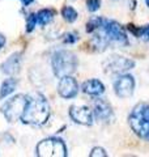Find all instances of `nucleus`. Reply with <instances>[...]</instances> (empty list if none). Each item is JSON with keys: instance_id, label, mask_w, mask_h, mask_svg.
Segmentation results:
<instances>
[{"instance_id": "nucleus-1", "label": "nucleus", "mask_w": 149, "mask_h": 157, "mask_svg": "<svg viewBox=\"0 0 149 157\" xmlns=\"http://www.w3.org/2000/svg\"><path fill=\"white\" fill-rule=\"evenodd\" d=\"M86 32L92 33L90 43L98 51L110 46H127L128 39L124 29L114 20L103 17H92L86 24Z\"/></svg>"}, {"instance_id": "nucleus-2", "label": "nucleus", "mask_w": 149, "mask_h": 157, "mask_svg": "<svg viewBox=\"0 0 149 157\" xmlns=\"http://www.w3.org/2000/svg\"><path fill=\"white\" fill-rule=\"evenodd\" d=\"M50 106L47 100L41 93L33 92L26 94V104L21 115V121L25 124L42 126L48 121Z\"/></svg>"}, {"instance_id": "nucleus-3", "label": "nucleus", "mask_w": 149, "mask_h": 157, "mask_svg": "<svg viewBox=\"0 0 149 157\" xmlns=\"http://www.w3.org/2000/svg\"><path fill=\"white\" fill-rule=\"evenodd\" d=\"M77 56L74 52L69 50H59L54 52L51 58V67L54 71V75L56 77L68 76L76 71L77 68Z\"/></svg>"}, {"instance_id": "nucleus-4", "label": "nucleus", "mask_w": 149, "mask_h": 157, "mask_svg": "<svg viewBox=\"0 0 149 157\" xmlns=\"http://www.w3.org/2000/svg\"><path fill=\"white\" fill-rule=\"evenodd\" d=\"M128 123H130L132 131L139 137L149 140V105L148 104L136 105L130 114Z\"/></svg>"}, {"instance_id": "nucleus-5", "label": "nucleus", "mask_w": 149, "mask_h": 157, "mask_svg": "<svg viewBox=\"0 0 149 157\" xmlns=\"http://www.w3.org/2000/svg\"><path fill=\"white\" fill-rule=\"evenodd\" d=\"M37 156L39 157H66L67 147L58 137H48L39 141L37 145Z\"/></svg>"}, {"instance_id": "nucleus-6", "label": "nucleus", "mask_w": 149, "mask_h": 157, "mask_svg": "<svg viewBox=\"0 0 149 157\" xmlns=\"http://www.w3.org/2000/svg\"><path fill=\"white\" fill-rule=\"evenodd\" d=\"M25 104H26V94H17L8 100L6 104L2 106V113L6 117L8 122H16L21 119V115L25 109Z\"/></svg>"}, {"instance_id": "nucleus-7", "label": "nucleus", "mask_w": 149, "mask_h": 157, "mask_svg": "<svg viewBox=\"0 0 149 157\" xmlns=\"http://www.w3.org/2000/svg\"><path fill=\"white\" fill-rule=\"evenodd\" d=\"M133 67H135V62L122 55H113L103 63V71L107 75H122L132 70Z\"/></svg>"}, {"instance_id": "nucleus-8", "label": "nucleus", "mask_w": 149, "mask_h": 157, "mask_svg": "<svg viewBox=\"0 0 149 157\" xmlns=\"http://www.w3.org/2000/svg\"><path fill=\"white\" fill-rule=\"evenodd\" d=\"M135 89V78L131 75H119L114 82V92L119 98H130Z\"/></svg>"}, {"instance_id": "nucleus-9", "label": "nucleus", "mask_w": 149, "mask_h": 157, "mask_svg": "<svg viewBox=\"0 0 149 157\" xmlns=\"http://www.w3.org/2000/svg\"><path fill=\"white\" fill-rule=\"evenodd\" d=\"M68 114L71 117V119L78 124H82V126L93 124V111L88 106L73 105L69 107Z\"/></svg>"}, {"instance_id": "nucleus-10", "label": "nucleus", "mask_w": 149, "mask_h": 157, "mask_svg": "<svg viewBox=\"0 0 149 157\" xmlns=\"http://www.w3.org/2000/svg\"><path fill=\"white\" fill-rule=\"evenodd\" d=\"M77 92H78L77 81L74 80L71 75L60 77L59 84H58L59 96L63 97V98H73L74 96L77 94Z\"/></svg>"}, {"instance_id": "nucleus-11", "label": "nucleus", "mask_w": 149, "mask_h": 157, "mask_svg": "<svg viewBox=\"0 0 149 157\" xmlns=\"http://www.w3.org/2000/svg\"><path fill=\"white\" fill-rule=\"evenodd\" d=\"M93 114L98 122H109L110 118L113 117L111 105L106 100L97 98L93 104Z\"/></svg>"}, {"instance_id": "nucleus-12", "label": "nucleus", "mask_w": 149, "mask_h": 157, "mask_svg": "<svg viewBox=\"0 0 149 157\" xmlns=\"http://www.w3.org/2000/svg\"><path fill=\"white\" fill-rule=\"evenodd\" d=\"M21 67V52H14L2 64V72L6 75H16Z\"/></svg>"}, {"instance_id": "nucleus-13", "label": "nucleus", "mask_w": 149, "mask_h": 157, "mask_svg": "<svg viewBox=\"0 0 149 157\" xmlns=\"http://www.w3.org/2000/svg\"><path fill=\"white\" fill-rule=\"evenodd\" d=\"M82 92L89 96H99L105 92V85L97 78H90L82 84Z\"/></svg>"}, {"instance_id": "nucleus-14", "label": "nucleus", "mask_w": 149, "mask_h": 157, "mask_svg": "<svg viewBox=\"0 0 149 157\" xmlns=\"http://www.w3.org/2000/svg\"><path fill=\"white\" fill-rule=\"evenodd\" d=\"M16 86H17V78L9 77L7 80H4L2 88H0V100H4L9 94H12L14 89H16Z\"/></svg>"}, {"instance_id": "nucleus-15", "label": "nucleus", "mask_w": 149, "mask_h": 157, "mask_svg": "<svg viewBox=\"0 0 149 157\" xmlns=\"http://www.w3.org/2000/svg\"><path fill=\"white\" fill-rule=\"evenodd\" d=\"M54 14H55V12H54L52 9H41V11L37 13L38 24H39L41 26L47 25V24H50V22L52 21Z\"/></svg>"}, {"instance_id": "nucleus-16", "label": "nucleus", "mask_w": 149, "mask_h": 157, "mask_svg": "<svg viewBox=\"0 0 149 157\" xmlns=\"http://www.w3.org/2000/svg\"><path fill=\"white\" fill-rule=\"evenodd\" d=\"M128 29L137 38H141L144 41H149V25L143 26V28H135V25H128Z\"/></svg>"}, {"instance_id": "nucleus-17", "label": "nucleus", "mask_w": 149, "mask_h": 157, "mask_svg": "<svg viewBox=\"0 0 149 157\" xmlns=\"http://www.w3.org/2000/svg\"><path fill=\"white\" fill-rule=\"evenodd\" d=\"M62 16L67 22L71 24V22L76 21L78 14H77V12H76V9L74 8L69 7V6H66V7H63V9H62Z\"/></svg>"}, {"instance_id": "nucleus-18", "label": "nucleus", "mask_w": 149, "mask_h": 157, "mask_svg": "<svg viewBox=\"0 0 149 157\" xmlns=\"http://www.w3.org/2000/svg\"><path fill=\"white\" fill-rule=\"evenodd\" d=\"M38 25V20H37V13H30L28 16L26 20V32L30 33L34 30V28Z\"/></svg>"}, {"instance_id": "nucleus-19", "label": "nucleus", "mask_w": 149, "mask_h": 157, "mask_svg": "<svg viewBox=\"0 0 149 157\" xmlns=\"http://www.w3.org/2000/svg\"><path fill=\"white\" fill-rule=\"evenodd\" d=\"M86 7L89 12H97L101 8V0H86Z\"/></svg>"}, {"instance_id": "nucleus-20", "label": "nucleus", "mask_w": 149, "mask_h": 157, "mask_svg": "<svg viewBox=\"0 0 149 157\" xmlns=\"http://www.w3.org/2000/svg\"><path fill=\"white\" fill-rule=\"evenodd\" d=\"M89 156L90 157H106L107 153L105 152V149L101 148V147H94L92 149V152L89 153Z\"/></svg>"}, {"instance_id": "nucleus-21", "label": "nucleus", "mask_w": 149, "mask_h": 157, "mask_svg": "<svg viewBox=\"0 0 149 157\" xmlns=\"http://www.w3.org/2000/svg\"><path fill=\"white\" fill-rule=\"evenodd\" d=\"M77 39H78V37L76 33H68V34H66V37L63 38V42L64 43H74Z\"/></svg>"}, {"instance_id": "nucleus-22", "label": "nucleus", "mask_w": 149, "mask_h": 157, "mask_svg": "<svg viewBox=\"0 0 149 157\" xmlns=\"http://www.w3.org/2000/svg\"><path fill=\"white\" fill-rule=\"evenodd\" d=\"M6 45V37L3 36L2 33H0V50H2V47Z\"/></svg>"}, {"instance_id": "nucleus-23", "label": "nucleus", "mask_w": 149, "mask_h": 157, "mask_svg": "<svg viewBox=\"0 0 149 157\" xmlns=\"http://www.w3.org/2000/svg\"><path fill=\"white\" fill-rule=\"evenodd\" d=\"M21 2H22V6L24 7H28L30 3H33V0H21Z\"/></svg>"}, {"instance_id": "nucleus-24", "label": "nucleus", "mask_w": 149, "mask_h": 157, "mask_svg": "<svg viewBox=\"0 0 149 157\" xmlns=\"http://www.w3.org/2000/svg\"><path fill=\"white\" fill-rule=\"evenodd\" d=\"M145 4H147L148 7H149V0H145Z\"/></svg>"}]
</instances>
